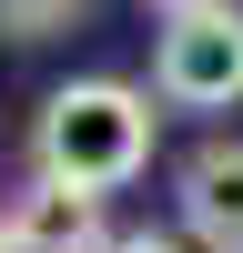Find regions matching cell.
I'll list each match as a JSON object with an SVG mask.
<instances>
[{
    "mask_svg": "<svg viewBox=\"0 0 243 253\" xmlns=\"http://www.w3.org/2000/svg\"><path fill=\"white\" fill-rule=\"evenodd\" d=\"M112 253H193V233H112Z\"/></svg>",
    "mask_w": 243,
    "mask_h": 253,
    "instance_id": "obj_6",
    "label": "cell"
},
{
    "mask_svg": "<svg viewBox=\"0 0 243 253\" xmlns=\"http://www.w3.org/2000/svg\"><path fill=\"white\" fill-rule=\"evenodd\" d=\"M152 142H162L152 91H132V81H61L40 101V122H31V172L112 203L122 182L152 172Z\"/></svg>",
    "mask_w": 243,
    "mask_h": 253,
    "instance_id": "obj_1",
    "label": "cell"
},
{
    "mask_svg": "<svg viewBox=\"0 0 243 253\" xmlns=\"http://www.w3.org/2000/svg\"><path fill=\"white\" fill-rule=\"evenodd\" d=\"M152 101H162V112H233V101H243V10H233V0L162 10Z\"/></svg>",
    "mask_w": 243,
    "mask_h": 253,
    "instance_id": "obj_2",
    "label": "cell"
},
{
    "mask_svg": "<svg viewBox=\"0 0 243 253\" xmlns=\"http://www.w3.org/2000/svg\"><path fill=\"white\" fill-rule=\"evenodd\" d=\"M172 203H182V233L202 253H243V132L193 142L172 172Z\"/></svg>",
    "mask_w": 243,
    "mask_h": 253,
    "instance_id": "obj_3",
    "label": "cell"
},
{
    "mask_svg": "<svg viewBox=\"0 0 243 253\" xmlns=\"http://www.w3.org/2000/svg\"><path fill=\"white\" fill-rule=\"evenodd\" d=\"M81 10H91V0H0V31L10 41H51V31H71Z\"/></svg>",
    "mask_w": 243,
    "mask_h": 253,
    "instance_id": "obj_5",
    "label": "cell"
},
{
    "mask_svg": "<svg viewBox=\"0 0 243 253\" xmlns=\"http://www.w3.org/2000/svg\"><path fill=\"white\" fill-rule=\"evenodd\" d=\"M0 253H20V243H10V213H0Z\"/></svg>",
    "mask_w": 243,
    "mask_h": 253,
    "instance_id": "obj_7",
    "label": "cell"
},
{
    "mask_svg": "<svg viewBox=\"0 0 243 253\" xmlns=\"http://www.w3.org/2000/svg\"><path fill=\"white\" fill-rule=\"evenodd\" d=\"M162 10H202V0H162Z\"/></svg>",
    "mask_w": 243,
    "mask_h": 253,
    "instance_id": "obj_8",
    "label": "cell"
},
{
    "mask_svg": "<svg viewBox=\"0 0 243 253\" xmlns=\"http://www.w3.org/2000/svg\"><path fill=\"white\" fill-rule=\"evenodd\" d=\"M0 213H10V243L20 253H112L101 193H71V182H51V172H31Z\"/></svg>",
    "mask_w": 243,
    "mask_h": 253,
    "instance_id": "obj_4",
    "label": "cell"
}]
</instances>
